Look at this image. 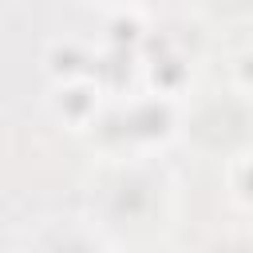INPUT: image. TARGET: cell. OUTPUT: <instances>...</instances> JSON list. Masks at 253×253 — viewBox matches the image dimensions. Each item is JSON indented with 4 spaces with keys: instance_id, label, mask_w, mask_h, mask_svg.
Instances as JSON below:
<instances>
[{
    "instance_id": "cell-1",
    "label": "cell",
    "mask_w": 253,
    "mask_h": 253,
    "mask_svg": "<svg viewBox=\"0 0 253 253\" xmlns=\"http://www.w3.org/2000/svg\"><path fill=\"white\" fill-rule=\"evenodd\" d=\"M115 119L123 126V142H130V146H162L178 130V103L146 91V95H134L130 103H123L115 111Z\"/></svg>"
},
{
    "instance_id": "cell-2",
    "label": "cell",
    "mask_w": 253,
    "mask_h": 253,
    "mask_svg": "<svg viewBox=\"0 0 253 253\" xmlns=\"http://www.w3.org/2000/svg\"><path fill=\"white\" fill-rule=\"evenodd\" d=\"M47 107L55 115V123L71 126V130H83V126H95L103 119V83L99 79H71V83H55L51 95H47Z\"/></svg>"
},
{
    "instance_id": "cell-3",
    "label": "cell",
    "mask_w": 253,
    "mask_h": 253,
    "mask_svg": "<svg viewBox=\"0 0 253 253\" xmlns=\"http://www.w3.org/2000/svg\"><path fill=\"white\" fill-rule=\"evenodd\" d=\"M95 67V51L87 40L79 36H51L43 43V71L55 83H71V79H87Z\"/></svg>"
},
{
    "instance_id": "cell-4",
    "label": "cell",
    "mask_w": 253,
    "mask_h": 253,
    "mask_svg": "<svg viewBox=\"0 0 253 253\" xmlns=\"http://www.w3.org/2000/svg\"><path fill=\"white\" fill-rule=\"evenodd\" d=\"M190 75H194L190 55H186V51H178V47L154 51V55H146V63H142L146 91H150V95H162V99L182 95V91L190 87Z\"/></svg>"
},
{
    "instance_id": "cell-5",
    "label": "cell",
    "mask_w": 253,
    "mask_h": 253,
    "mask_svg": "<svg viewBox=\"0 0 253 253\" xmlns=\"http://www.w3.org/2000/svg\"><path fill=\"white\" fill-rule=\"evenodd\" d=\"M146 12L142 8H107V40L119 47V51H134V47H142V40H146Z\"/></svg>"
},
{
    "instance_id": "cell-6",
    "label": "cell",
    "mask_w": 253,
    "mask_h": 253,
    "mask_svg": "<svg viewBox=\"0 0 253 253\" xmlns=\"http://www.w3.org/2000/svg\"><path fill=\"white\" fill-rule=\"evenodd\" d=\"M225 186H229L233 202H241L245 210H253V150L233 154V162L225 166Z\"/></svg>"
},
{
    "instance_id": "cell-7",
    "label": "cell",
    "mask_w": 253,
    "mask_h": 253,
    "mask_svg": "<svg viewBox=\"0 0 253 253\" xmlns=\"http://www.w3.org/2000/svg\"><path fill=\"white\" fill-rule=\"evenodd\" d=\"M229 79L241 95H253V43L241 47L233 59H229Z\"/></svg>"
}]
</instances>
